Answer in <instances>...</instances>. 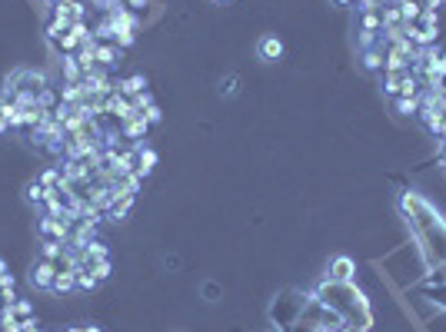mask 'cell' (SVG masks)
I'll return each instance as SVG.
<instances>
[{
  "label": "cell",
  "instance_id": "cell-15",
  "mask_svg": "<svg viewBox=\"0 0 446 332\" xmlns=\"http://www.w3.org/2000/svg\"><path fill=\"white\" fill-rule=\"evenodd\" d=\"M83 80V70L77 63V53H63V83H80Z\"/></svg>",
  "mask_w": 446,
  "mask_h": 332
},
{
  "label": "cell",
  "instance_id": "cell-12",
  "mask_svg": "<svg viewBox=\"0 0 446 332\" xmlns=\"http://www.w3.org/2000/svg\"><path fill=\"white\" fill-rule=\"evenodd\" d=\"M93 233H97V226H93V223H74V229H70V240H67V246H70V249H80V246H87V242H93Z\"/></svg>",
  "mask_w": 446,
  "mask_h": 332
},
{
  "label": "cell",
  "instance_id": "cell-9",
  "mask_svg": "<svg viewBox=\"0 0 446 332\" xmlns=\"http://www.w3.org/2000/svg\"><path fill=\"white\" fill-rule=\"evenodd\" d=\"M353 272H356V263L350 256H337L330 259V279H337V283H353Z\"/></svg>",
  "mask_w": 446,
  "mask_h": 332
},
{
  "label": "cell",
  "instance_id": "cell-1",
  "mask_svg": "<svg viewBox=\"0 0 446 332\" xmlns=\"http://www.w3.org/2000/svg\"><path fill=\"white\" fill-rule=\"evenodd\" d=\"M397 206H400L403 219H406V226L413 233V240L420 242V253L427 259V266L443 263L446 259V219L436 213V206L427 197H420L416 190L400 193Z\"/></svg>",
  "mask_w": 446,
  "mask_h": 332
},
{
  "label": "cell",
  "instance_id": "cell-23",
  "mask_svg": "<svg viewBox=\"0 0 446 332\" xmlns=\"http://www.w3.org/2000/svg\"><path fill=\"white\" fill-rule=\"evenodd\" d=\"M61 180H63L61 166H50V169H44V173H40V183H44L47 190H54V186H61Z\"/></svg>",
  "mask_w": 446,
  "mask_h": 332
},
{
  "label": "cell",
  "instance_id": "cell-30",
  "mask_svg": "<svg viewBox=\"0 0 446 332\" xmlns=\"http://www.w3.org/2000/svg\"><path fill=\"white\" fill-rule=\"evenodd\" d=\"M380 7H383V0H356L360 14H380Z\"/></svg>",
  "mask_w": 446,
  "mask_h": 332
},
{
  "label": "cell",
  "instance_id": "cell-10",
  "mask_svg": "<svg viewBox=\"0 0 446 332\" xmlns=\"http://www.w3.org/2000/svg\"><path fill=\"white\" fill-rule=\"evenodd\" d=\"M120 57H123V50L117 44H100V40H97V67H100V70H113V67H117V63H120Z\"/></svg>",
  "mask_w": 446,
  "mask_h": 332
},
{
  "label": "cell",
  "instance_id": "cell-36",
  "mask_svg": "<svg viewBox=\"0 0 446 332\" xmlns=\"http://www.w3.org/2000/svg\"><path fill=\"white\" fill-rule=\"evenodd\" d=\"M337 332H369V329H363V326H353V322H343Z\"/></svg>",
  "mask_w": 446,
  "mask_h": 332
},
{
  "label": "cell",
  "instance_id": "cell-8",
  "mask_svg": "<svg viewBox=\"0 0 446 332\" xmlns=\"http://www.w3.org/2000/svg\"><path fill=\"white\" fill-rule=\"evenodd\" d=\"M147 130H150V123H147V117H143V113H134V117H127V120L120 123V136H123V140H143V136H147Z\"/></svg>",
  "mask_w": 446,
  "mask_h": 332
},
{
  "label": "cell",
  "instance_id": "cell-41",
  "mask_svg": "<svg viewBox=\"0 0 446 332\" xmlns=\"http://www.w3.org/2000/svg\"><path fill=\"white\" fill-rule=\"evenodd\" d=\"M214 3H227V0H214Z\"/></svg>",
  "mask_w": 446,
  "mask_h": 332
},
{
  "label": "cell",
  "instance_id": "cell-6",
  "mask_svg": "<svg viewBox=\"0 0 446 332\" xmlns=\"http://www.w3.org/2000/svg\"><path fill=\"white\" fill-rule=\"evenodd\" d=\"M70 229H74V223H67V219H61V216H50V213L40 216V233H44V240L67 242L70 240Z\"/></svg>",
  "mask_w": 446,
  "mask_h": 332
},
{
  "label": "cell",
  "instance_id": "cell-4",
  "mask_svg": "<svg viewBox=\"0 0 446 332\" xmlns=\"http://www.w3.org/2000/svg\"><path fill=\"white\" fill-rule=\"evenodd\" d=\"M47 90V76L40 70H14V74L3 80V90L0 97H7V100H14L17 93H33V97H40Z\"/></svg>",
  "mask_w": 446,
  "mask_h": 332
},
{
  "label": "cell",
  "instance_id": "cell-22",
  "mask_svg": "<svg viewBox=\"0 0 446 332\" xmlns=\"http://www.w3.org/2000/svg\"><path fill=\"white\" fill-rule=\"evenodd\" d=\"M380 37H383V33H373V31H356V47H360V50H373V47L380 44Z\"/></svg>",
  "mask_w": 446,
  "mask_h": 332
},
{
  "label": "cell",
  "instance_id": "cell-14",
  "mask_svg": "<svg viewBox=\"0 0 446 332\" xmlns=\"http://www.w3.org/2000/svg\"><path fill=\"white\" fill-rule=\"evenodd\" d=\"M70 289H77V269H61L57 272V279H54V286L50 292H70Z\"/></svg>",
  "mask_w": 446,
  "mask_h": 332
},
{
  "label": "cell",
  "instance_id": "cell-16",
  "mask_svg": "<svg viewBox=\"0 0 446 332\" xmlns=\"http://www.w3.org/2000/svg\"><path fill=\"white\" fill-rule=\"evenodd\" d=\"M67 242H61V240H44V246H40V256L44 259H54V263H61L63 256H67Z\"/></svg>",
  "mask_w": 446,
  "mask_h": 332
},
{
  "label": "cell",
  "instance_id": "cell-32",
  "mask_svg": "<svg viewBox=\"0 0 446 332\" xmlns=\"http://www.w3.org/2000/svg\"><path fill=\"white\" fill-rule=\"evenodd\" d=\"M143 117H147V123H150V126H154V123H160L164 120V110H160V106H150V110H147V113H143Z\"/></svg>",
  "mask_w": 446,
  "mask_h": 332
},
{
  "label": "cell",
  "instance_id": "cell-40",
  "mask_svg": "<svg viewBox=\"0 0 446 332\" xmlns=\"http://www.w3.org/2000/svg\"><path fill=\"white\" fill-rule=\"evenodd\" d=\"M337 3H353V0H337Z\"/></svg>",
  "mask_w": 446,
  "mask_h": 332
},
{
  "label": "cell",
  "instance_id": "cell-25",
  "mask_svg": "<svg viewBox=\"0 0 446 332\" xmlns=\"http://www.w3.org/2000/svg\"><path fill=\"white\" fill-rule=\"evenodd\" d=\"M363 20H360V31H373V33H383V20H380V14H360Z\"/></svg>",
  "mask_w": 446,
  "mask_h": 332
},
{
  "label": "cell",
  "instance_id": "cell-37",
  "mask_svg": "<svg viewBox=\"0 0 446 332\" xmlns=\"http://www.w3.org/2000/svg\"><path fill=\"white\" fill-rule=\"evenodd\" d=\"M436 74H440V76H446V53H443V57H440V63H436Z\"/></svg>",
  "mask_w": 446,
  "mask_h": 332
},
{
  "label": "cell",
  "instance_id": "cell-18",
  "mask_svg": "<svg viewBox=\"0 0 446 332\" xmlns=\"http://www.w3.org/2000/svg\"><path fill=\"white\" fill-rule=\"evenodd\" d=\"M24 199H27L31 206H44V199H47V186H44L40 180L27 183V190H24Z\"/></svg>",
  "mask_w": 446,
  "mask_h": 332
},
{
  "label": "cell",
  "instance_id": "cell-31",
  "mask_svg": "<svg viewBox=\"0 0 446 332\" xmlns=\"http://www.w3.org/2000/svg\"><path fill=\"white\" fill-rule=\"evenodd\" d=\"M10 309H14V313H17V316H20V319L33 316V306H31V299H14V306H10Z\"/></svg>",
  "mask_w": 446,
  "mask_h": 332
},
{
  "label": "cell",
  "instance_id": "cell-17",
  "mask_svg": "<svg viewBox=\"0 0 446 332\" xmlns=\"http://www.w3.org/2000/svg\"><path fill=\"white\" fill-rule=\"evenodd\" d=\"M147 90V76L143 74H134V76H127V80H120V93L123 97H137V93Z\"/></svg>",
  "mask_w": 446,
  "mask_h": 332
},
{
  "label": "cell",
  "instance_id": "cell-24",
  "mask_svg": "<svg viewBox=\"0 0 446 332\" xmlns=\"http://www.w3.org/2000/svg\"><path fill=\"white\" fill-rule=\"evenodd\" d=\"M240 93V76H223L220 80V97H237Z\"/></svg>",
  "mask_w": 446,
  "mask_h": 332
},
{
  "label": "cell",
  "instance_id": "cell-26",
  "mask_svg": "<svg viewBox=\"0 0 446 332\" xmlns=\"http://www.w3.org/2000/svg\"><path fill=\"white\" fill-rule=\"evenodd\" d=\"M397 110H400L403 117H416V113H420V97H416V100H406V97H397Z\"/></svg>",
  "mask_w": 446,
  "mask_h": 332
},
{
  "label": "cell",
  "instance_id": "cell-33",
  "mask_svg": "<svg viewBox=\"0 0 446 332\" xmlns=\"http://www.w3.org/2000/svg\"><path fill=\"white\" fill-rule=\"evenodd\" d=\"M203 296H207V299L214 302L216 296H220V286H216V283H203Z\"/></svg>",
  "mask_w": 446,
  "mask_h": 332
},
{
  "label": "cell",
  "instance_id": "cell-39",
  "mask_svg": "<svg viewBox=\"0 0 446 332\" xmlns=\"http://www.w3.org/2000/svg\"><path fill=\"white\" fill-rule=\"evenodd\" d=\"M47 3H50V7H57V3H63V0H47Z\"/></svg>",
  "mask_w": 446,
  "mask_h": 332
},
{
  "label": "cell",
  "instance_id": "cell-27",
  "mask_svg": "<svg viewBox=\"0 0 446 332\" xmlns=\"http://www.w3.org/2000/svg\"><path fill=\"white\" fill-rule=\"evenodd\" d=\"M130 103H134L137 113H147V110L154 106V97H150V90H143V93H137V97H130Z\"/></svg>",
  "mask_w": 446,
  "mask_h": 332
},
{
  "label": "cell",
  "instance_id": "cell-20",
  "mask_svg": "<svg viewBox=\"0 0 446 332\" xmlns=\"http://www.w3.org/2000/svg\"><path fill=\"white\" fill-rule=\"evenodd\" d=\"M14 276H10V272H7V276H0V306H14Z\"/></svg>",
  "mask_w": 446,
  "mask_h": 332
},
{
  "label": "cell",
  "instance_id": "cell-2",
  "mask_svg": "<svg viewBox=\"0 0 446 332\" xmlns=\"http://www.w3.org/2000/svg\"><path fill=\"white\" fill-rule=\"evenodd\" d=\"M313 296L324 302L326 309L340 313V316H343V322H353V326H363V329H369V326H373L369 302H367L363 289L356 286V283H337V279H330V276H326L324 283L313 289Z\"/></svg>",
  "mask_w": 446,
  "mask_h": 332
},
{
  "label": "cell",
  "instance_id": "cell-35",
  "mask_svg": "<svg viewBox=\"0 0 446 332\" xmlns=\"http://www.w3.org/2000/svg\"><path fill=\"white\" fill-rule=\"evenodd\" d=\"M63 332H104L100 326H70V329H63Z\"/></svg>",
  "mask_w": 446,
  "mask_h": 332
},
{
  "label": "cell",
  "instance_id": "cell-38",
  "mask_svg": "<svg viewBox=\"0 0 446 332\" xmlns=\"http://www.w3.org/2000/svg\"><path fill=\"white\" fill-rule=\"evenodd\" d=\"M0 276H7V263L3 259H0Z\"/></svg>",
  "mask_w": 446,
  "mask_h": 332
},
{
  "label": "cell",
  "instance_id": "cell-5",
  "mask_svg": "<svg viewBox=\"0 0 446 332\" xmlns=\"http://www.w3.org/2000/svg\"><path fill=\"white\" fill-rule=\"evenodd\" d=\"M57 272H61V266H57V263H54V259H37V263H33L31 266V276H27V279H31V286L33 289H50L54 286V279H57Z\"/></svg>",
  "mask_w": 446,
  "mask_h": 332
},
{
  "label": "cell",
  "instance_id": "cell-28",
  "mask_svg": "<svg viewBox=\"0 0 446 332\" xmlns=\"http://www.w3.org/2000/svg\"><path fill=\"white\" fill-rule=\"evenodd\" d=\"M97 286H100V279H97V276H90V272L77 269V289H87V292H93Z\"/></svg>",
  "mask_w": 446,
  "mask_h": 332
},
{
  "label": "cell",
  "instance_id": "cell-29",
  "mask_svg": "<svg viewBox=\"0 0 446 332\" xmlns=\"http://www.w3.org/2000/svg\"><path fill=\"white\" fill-rule=\"evenodd\" d=\"M423 289H427V296H430L440 309H446V286H423Z\"/></svg>",
  "mask_w": 446,
  "mask_h": 332
},
{
  "label": "cell",
  "instance_id": "cell-19",
  "mask_svg": "<svg viewBox=\"0 0 446 332\" xmlns=\"http://www.w3.org/2000/svg\"><path fill=\"white\" fill-rule=\"evenodd\" d=\"M423 286H446V259L430 266V272L423 276Z\"/></svg>",
  "mask_w": 446,
  "mask_h": 332
},
{
  "label": "cell",
  "instance_id": "cell-7",
  "mask_svg": "<svg viewBox=\"0 0 446 332\" xmlns=\"http://www.w3.org/2000/svg\"><path fill=\"white\" fill-rule=\"evenodd\" d=\"M134 193H123V190H117V186H113V203H110V210L104 213V216H107L110 223H120V219H127V216H130V210H134Z\"/></svg>",
  "mask_w": 446,
  "mask_h": 332
},
{
  "label": "cell",
  "instance_id": "cell-13",
  "mask_svg": "<svg viewBox=\"0 0 446 332\" xmlns=\"http://www.w3.org/2000/svg\"><path fill=\"white\" fill-rule=\"evenodd\" d=\"M157 166V150H150V147H143V143H137V176H150Z\"/></svg>",
  "mask_w": 446,
  "mask_h": 332
},
{
  "label": "cell",
  "instance_id": "cell-21",
  "mask_svg": "<svg viewBox=\"0 0 446 332\" xmlns=\"http://www.w3.org/2000/svg\"><path fill=\"white\" fill-rule=\"evenodd\" d=\"M80 100H83V87H80V83H63V90H61V103L77 106Z\"/></svg>",
  "mask_w": 446,
  "mask_h": 332
},
{
  "label": "cell",
  "instance_id": "cell-11",
  "mask_svg": "<svg viewBox=\"0 0 446 332\" xmlns=\"http://www.w3.org/2000/svg\"><path fill=\"white\" fill-rule=\"evenodd\" d=\"M257 53H260V60H266V63L280 60V57H283V40H280L277 33H266L260 40V47H257Z\"/></svg>",
  "mask_w": 446,
  "mask_h": 332
},
{
  "label": "cell",
  "instance_id": "cell-34",
  "mask_svg": "<svg viewBox=\"0 0 446 332\" xmlns=\"http://www.w3.org/2000/svg\"><path fill=\"white\" fill-rule=\"evenodd\" d=\"M436 160H440V166L446 169V140H440V143H436Z\"/></svg>",
  "mask_w": 446,
  "mask_h": 332
},
{
  "label": "cell",
  "instance_id": "cell-3",
  "mask_svg": "<svg viewBox=\"0 0 446 332\" xmlns=\"http://www.w3.org/2000/svg\"><path fill=\"white\" fill-rule=\"evenodd\" d=\"M77 269L97 276L100 283L110 279V272H113V266H110V249L104 246V242H97V240L87 242V246H80L77 249Z\"/></svg>",
  "mask_w": 446,
  "mask_h": 332
}]
</instances>
